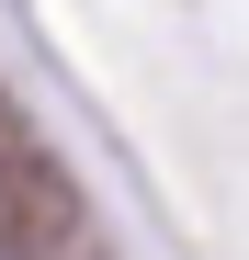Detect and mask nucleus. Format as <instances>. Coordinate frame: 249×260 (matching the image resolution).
<instances>
[]
</instances>
